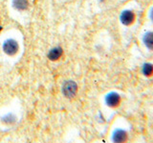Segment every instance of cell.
Wrapping results in <instances>:
<instances>
[{
  "label": "cell",
  "mask_w": 153,
  "mask_h": 143,
  "mask_svg": "<svg viewBox=\"0 0 153 143\" xmlns=\"http://www.w3.org/2000/svg\"><path fill=\"white\" fill-rule=\"evenodd\" d=\"M16 121V117L13 114H8L2 117V122L5 124H13Z\"/></svg>",
  "instance_id": "obj_10"
},
{
  "label": "cell",
  "mask_w": 153,
  "mask_h": 143,
  "mask_svg": "<svg viewBox=\"0 0 153 143\" xmlns=\"http://www.w3.org/2000/svg\"><path fill=\"white\" fill-rule=\"evenodd\" d=\"M13 7L17 11H25L28 8L29 1L28 0H13Z\"/></svg>",
  "instance_id": "obj_8"
},
{
  "label": "cell",
  "mask_w": 153,
  "mask_h": 143,
  "mask_svg": "<svg viewBox=\"0 0 153 143\" xmlns=\"http://www.w3.org/2000/svg\"><path fill=\"white\" fill-rule=\"evenodd\" d=\"M149 17H150V19H151V21L153 22V8L151 9V11H150V13H149Z\"/></svg>",
  "instance_id": "obj_11"
},
{
  "label": "cell",
  "mask_w": 153,
  "mask_h": 143,
  "mask_svg": "<svg viewBox=\"0 0 153 143\" xmlns=\"http://www.w3.org/2000/svg\"><path fill=\"white\" fill-rule=\"evenodd\" d=\"M62 93L66 97L72 98L78 93V85L73 80H68L62 86Z\"/></svg>",
  "instance_id": "obj_1"
},
{
  "label": "cell",
  "mask_w": 153,
  "mask_h": 143,
  "mask_svg": "<svg viewBox=\"0 0 153 143\" xmlns=\"http://www.w3.org/2000/svg\"><path fill=\"white\" fill-rule=\"evenodd\" d=\"M105 103L110 108H116L121 103V97L118 93L111 92L105 97Z\"/></svg>",
  "instance_id": "obj_3"
},
{
  "label": "cell",
  "mask_w": 153,
  "mask_h": 143,
  "mask_svg": "<svg viewBox=\"0 0 153 143\" xmlns=\"http://www.w3.org/2000/svg\"><path fill=\"white\" fill-rule=\"evenodd\" d=\"M142 73L145 76H151L153 75V64L152 63H145L142 67Z\"/></svg>",
  "instance_id": "obj_9"
},
{
  "label": "cell",
  "mask_w": 153,
  "mask_h": 143,
  "mask_svg": "<svg viewBox=\"0 0 153 143\" xmlns=\"http://www.w3.org/2000/svg\"><path fill=\"white\" fill-rule=\"evenodd\" d=\"M3 51L8 55H14L18 51V43L14 39H7L3 43Z\"/></svg>",
  "instance_id": "obj_2"
},
{
  "label": "cell",
  "mask_w": 153,
  "mask_h": 143,
  "mask_svg": "<svg viewBox=\"0 0 153 143\" xmlns=\"http://www.w3.org/2000/svg\"><path fill=\"white\" fill-rule=\"evenodd\" d=\"M120 20H121L122 24L126 26L131 25L135 21V13L130 10H126V11L122 12L121 15H120Z\"/></svg>",
  "instance_id": "obj_4"
},
{
  "label": "cell",
  "mask_w": 153,
  "mask_h": 143,
  "mask_svg": "<svg viewBox=\"0 0 153 143\" xmlns=\"http://www.w3.org/2000/svg\"><path fill=\"white\" fill-rule=\"evenodd\" d=\"M143 42L148 50L153 51V32H147L143 37Z\"/></svg>",
  "instance_id": "obj_7"
},
{
  "label": "cell",
  "mask_w": 153,
  "mask_h": 143,
  "mask_svg": "<svg viewBox=\"0 0 153 143\" xmlns=\"http://www.w3.org/2000/svg\"><path fill=\"white\" fill-rule=\"evenodd\" d=\"M1 29H2V28H1V27H0V31H1Z\"/></svg>",
  "instance_id": "obj_12"
},
{
  "label": "cell",
  "mask_w": 153,
  "mask_h": 143,
  "mask_svg": "<svg viewBox=\"0 0 153 143\" xmlns=\"http://www.w3.org/2000/svg\"><path fill=\"white\" fill-rule=\"evenodd\" d=\"M112 140L114 142H126L127 140V133L122 130V129H117L116 131L113 133L112 136Z\"/></svg>",
  "instance_id": "obj_5"
},
{
  "label": "cell",
  "mask_w": 153,
  "mask_h": 143,
  "mask_svg": "<svg viewBox=\"0 0 153 143\" xmlns=\"http://www.w3.org/2000/svg\"><path fill=\"white\" fill-rule=\"evenodd\" d=\"M62 54H63V51H62L60 47H55L48 52V58L52 61H56L60 58L62 56Z\"/></svg>",
  "instance_id": "obj_6"
}]
</instances>
